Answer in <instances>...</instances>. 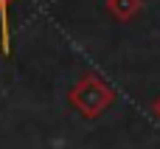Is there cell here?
I'll list each match as a JSON object with an SVG mask.
<instances>
[{"instance_id":"cell-1","label":"cell","mask_w":160,"mask_h":149,"mask_svg":"<svg viewBox=\"0 0 160 149\" xmlns=\"http://www.w3.org/2000/svg\"><path fill=\"white\" fill-rule=\"evenodd\" d=\"M70 101H73L87 118H93V116H98V113L112 101V93H110L96 76H84V79L70 90Z\"/></svg>"},{"instance_id":"cell-4","label":"cell","mask_w":160,"mask_h":149,"mask_svg":"<svg viewBox=\"0 0 160 149\" xmlns=\"http://www.w3.org/2000/svg\"><path fill=\"white\" fill-rule=\"evenodd\" d=\"M158 113H160V101H158Z\"/></svg>"},{"instance_id":"cell-3","label":"cell","mask_w":160,"mask_h":149,"mask_svg":"<svg viewBox=\"0 0 160 149\" xmlns=\"http://www.w3.org/2000/svg\"><path fill=\"white\" fill-rule=\"evenodd\" d=\"M107 6H110V11H112L115 17H121V20H127V17H132V14L138 11V6H141V0H110Z\"/></svg>"},{"instance_id":"cell-2","label":"cell","mask_w":160,"mask_h":149,"mask_svg":"<svg viewBox=\"0 0 160 149\" xmlns=\"http://www.w3.org/2000/svg\"><path fill=\"white\" fill-rule=\"evenodd\" d=\"M8 6H11V0H0V34H3L0 51H3L6 56L11 54V39H8Z\"/></svg>"}]
</instances>
